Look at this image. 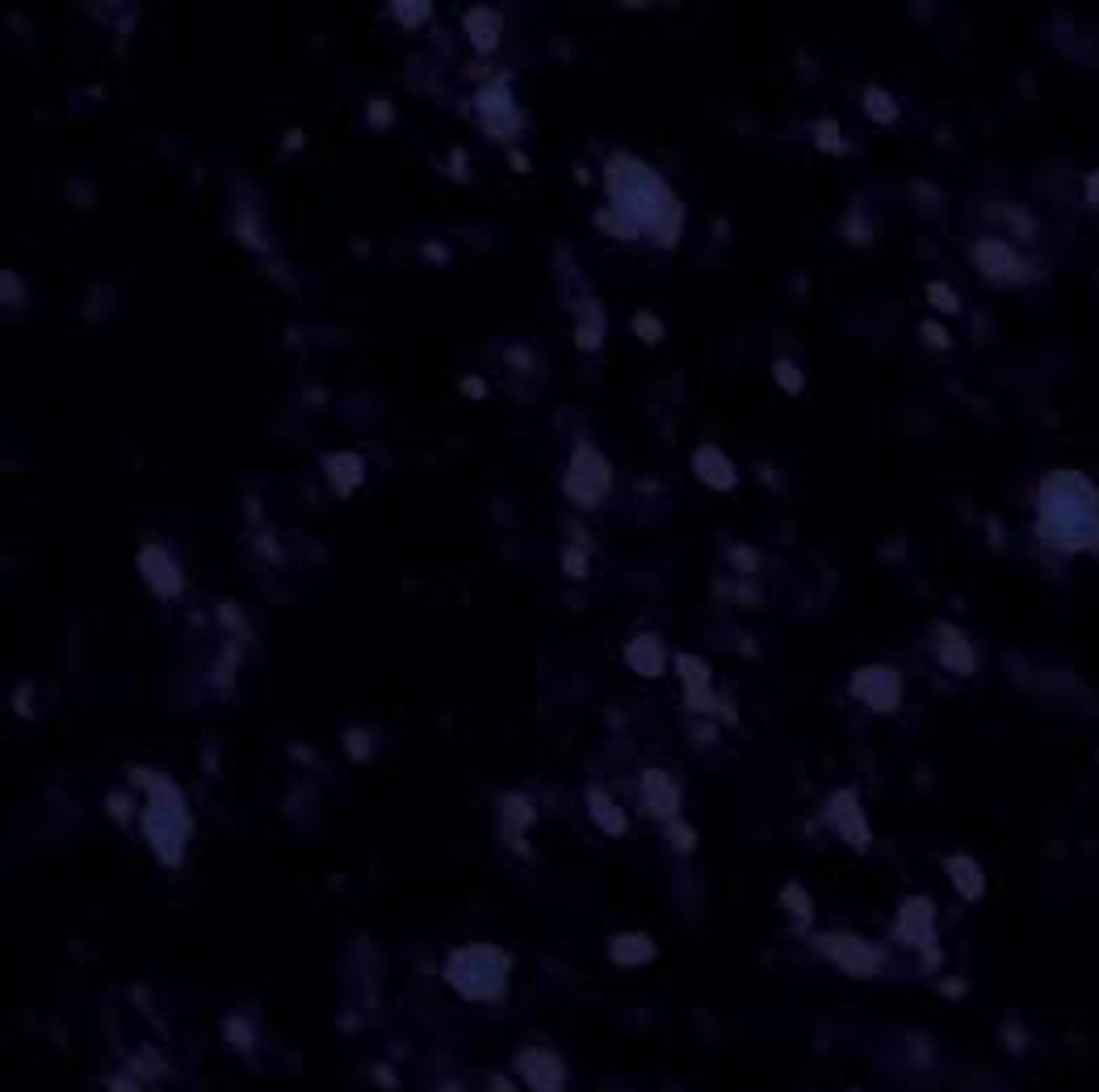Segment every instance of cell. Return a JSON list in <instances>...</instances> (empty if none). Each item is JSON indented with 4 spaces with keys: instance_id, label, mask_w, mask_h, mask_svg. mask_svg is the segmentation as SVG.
<instances>
[{
    "instance_id": "cell-1",
    "label": "cell",
    "mask_w": 1099,
    "mask_h": 1092,
    "mask_svg": "<svg viewBox=\"0 0 1099 1092\" xmlns=\"http://www.w3.org/2000/svg\"><path fill=\"white\" fill-rule=\"evenodd\" d=\"M605 193H609V211L596 215L600 232H609L617 240L655 236L664 248L680 245L684 206H680L676 190H671L650 164L634 161V156H625V152L609 156V161H605Z\"/></svg>"
},
{
    "instance_id": "cell-2",
    "label": "cell",
    "mask_w": 1099,
    "mask_h": 1092,
    "mask_svg": "<svg viewBox=\"0 0 1099 1092\" xmlns=\"http://www.w3.org/2000/svg\"><path fill=\"white\" fill-rule=\"evenodd\" d=\"M1037 538L1062 555L1099 550V488L1083 471H1049L1037 488Z\"/></svg>"
},
{
    "instance_id": "cell-3",
    "label": "cell",
    "mask_w": 1099,
    "mask_h": 1092,
    "mask_svg": "<svg viewBox=\"0 0 1099 1092\" xmlns=\"http://www.w3.org/2000/svg\"><path fill=\"white\" fill-rule=\"evenodd\" d=\"M131 782L143 794V811H139V832L160 857L164 870H177L186 862V845L193 836V816L181 786L160 773V769H131Z\"/></svg>"
},
{
    "instance_id": "cell-4",
    "label": "cell",
    "mask_w": 1099,
    "mask_h": 1092,
    "mask_svg": "<svg viewBox=\"0 0 1099 1092\" xmlns=\"http://www.w3.org/2000/svg\"><path fill=\"white\" fill-rule=\"evenodd\" d=\"M445 983L454 987L462 1000L470 1005H495L504 1000L512 980V954L491 946V941H479V946H457L454 954L445 958Z\"/></svg>"
},
{
    "instance_id": "cell-5",
    "label": "cell",
    "mask_w": 1099,
    "mask_h": 1092,
    "mask_svg": "<svg viewBox=\"0 0 1099 1092\" xmlns=\"http://www.w3.org/2000/svg\"><path fill=\"white\" fill-rule=\"evenodd\" d=\"M609 491H613V463L605 459V450L592 437H580L566 459L563 496L575 509H600L609 500Z\"/></svg>"
},
{
    "instance_id": "cell-6",
    "label": "cell",
    "mask_w": 1099,
    "mask_h": 1092,
    "mask_svg": "<svg viewBox=\"0 0 1099 1092\" xmlns=\"http://www.w3.org/2000/svg\"><path fill=\"white\" fill-rule=\"evenodd\" d=\"M814 950L827 958L835 971H844L852 980H873V975H882L885 966V950L877 941H869L860 933H844V928L814 933Z\"/></svg>"
},
{
    "instance_id": "cell-7",
    "label": "cell",
    "mask_w": 1099,
    "mask_h": 1092,
    "mask_svg": "<svg viewBox=\"0 0 1099 1092\" xmlns=\"http://www.w3.org/2000/svg\"><path fill=\"white\" fill-rule=\"evenodd\" d=\"M894 941H903L907 950H919L928 958V966H940L936 950V903L928 895H911L903 900L898 916H894Z\"/></svg>"
},
{
    "instance_id": "cell-8",
    "label": "cell",
    "mask_w": 1099,
    "mask_h": 1092,
    "mask_svg": "<svg viewBox=\"0 0 1099 1092\" xmlns=\"http://www.w3.org/2000/svg\"><path fill=\"white\" fill-rule=\"evenodd\" d=\"M969 261H973V270L982 273L987 282H994V286H1019V282H1032V277H1037V270L1019 257V248L1007 245V240H999V236L978 240V245L969 248Z\"/></svg>"
},
{
    "instance_id": "cell-9",
    "label": "cell",
    "mask_w": 1099,
    "mask_h": 1092,
    "mask_svg": "<svg viewBox=\"0 0 1099 1092\" xmlns=\"http://www.w3.org/2000/svg\"><path fill=\"white\" fill-rule=\"evenodd\" d=\"M848 689L860 707H869L873 714H894L903 707V673L894 664H864L852 673Z\"/></svg>"
},
{
    "instance_id": "cell-10",
    "label": "cell",
    "mask_w": 1099,
    "mask_h": 1092,
    "mask_svg": "<svg viewBox=\"0 0 1099 1092\" xmlns=\"http://www.w3.org/2000/svg\"><path fill=\"white\" fill-rule=\"evenodd\" d=\"M134 568L143 575L147 593L156 601H177L186 593V575H181V563L172 559V550L164 543H143L139 555H134Z\"/></svg>"
},
{
    "instance_id": "cell-11",
    "label": "cell",
    "mask_w": 1099,
    "mask_h": 1092,
    "mask_svg": "<svg viewBox=\"0 0 1099 1092\" xmlns=\"http://www.w3.org/2000/svg\"><path fill=\"white\" fill-rule=\"evenodd\" d=\"M823 819L832 823L835 836H839L844 845L860 848V853L873 845V828H869V816H864V807H860L857 791H835L832 798H827Z\"/></svg>"
},
{
    "instance_id": "cell-12",
    "label": "cell",
    "mask_w": 1099,
    "mask_h": 1092,
    "mask_svg": "<svg viewBox=\"0 0 1099 1092\" xmlns=\"http://www.w3.org/2000/svg\"><path fill=\"white\" fill-rule=\"evenodd\" d=\"M475 109H479L483 131L491 139H512L516 131H521V114H516V102H512L509 81L483 84V88L475 93Z\"/></svg>"
},
{
    "instance_id": "cell-13",
    "label": "cell",
    "mask_w": 1099,
    "mask_h": 1092,
    "mask_svg": "<svg viewBox=\"0 0 1099 1092\" xmlns=\"http://www.w3.org/2000/svg\"><path fill=\"white\" fill-rule=\"evenodd\" d=\"M516 1076L525 1080L529 1092H566V1064L554 1051H541V1046L516 1051Z\"/></svg>"
},
{
    "instance_id": "cell-14",
    "label": "cell",
    "mask_w": 1099,
    "mask_h": 1092,
    "mask_svg": "<svg viewBox=\"0 0 1099 1092\" xmlns=\"http://www.w3.org/2000/svg\"><path fill=\"white\" fill-rule=\"evenodd\" d=\"M676 677L684 685V710H697V714H714V710H718L709 660H701V655H693V652H680L676 655Z\"/></svg>"
},
{
    "instance_id": "cell-15",
    "label": "cell",
    "mask_w": 1099,
    "mask_h": 1092,
    "mask_svg": "<svg viewBox=\"0 0 1099 1092\" xmlns=\"http://www.w3.org/2000/svg\"><path fill=\"white\" fill-rule=\"evenodd\" d=\"M638 791H643V807L650 816L659 819V823H676L680 819V782L671 778L668 769H659V764H646L643 773H638Z\"/></svg>"
},
{
    "instance_id": "cell-16",
    "label": "cell",
    "mask_w": 1099,
    "mask_h": 1092,
    "mask_svg": "<svg viewBox=\"0 0 1099 1092\" xmlns=\"http://www.w3.org/2000/svg\"><path fill=\"white\" fill-rule=\"evenodd\" d=\"M932 652H936L940 668L957 673V677H973L978 673V648L969 643V634L953 622H940L932 630Z\"/></svg>"
},
{
    "instance_id": "cell-17",
    "label": "cell",
    "mask_w": 1099,
    "mask_h": 1092,
    "mask_svg": "<svg viewBox=\"0 0 1099 1092\" xmlns=\"http://www.w3.org/2000/svg\"><path fill=\"white\" fill-rule=\"evenodd\" d=\"M693 475H697L709 491L739 488V466H734V459H726L722 446H709V441H701L697 450H693Z\"/></svg>"
},
{
    "instance_id": "cell-18",
    "label": "cell",
    "mask_w": 1099,
    "mask_h": 1092,
    "mask_svg": "<svg viewBox=\"0 0 1099 1092\" xmlns=\"http://www.w3.org/2000/svg\"><path fill=\"white\" fill-rule=\"evenodd\" d=\"M625 664H630V673H638L646 681H655V677H664L671 664L668 648H664V639L655 634V630H643V634H634L630 643H625Z\"/></svg>"
},
{
    "instance_id": "cell-19",
    "label": "cell",
    "mask_w": 1099,
    "mask_h": 1092,
    "mask_svg": "<svg viewBox=\"0 0 1099 1092\" xmlns=\"http://www.w3.org/2000/svg\"><path fill=\"white\" fill-rule=\"evenodd\" d=\"M462 26H466V38H470V47H475L479 55L500 51V43H504V13H500V9H491V4H475V9H466Z\"/></svg>"
},
{
    "instance_id": "cell-20",
    "label": "cell",
    "mask_w": 1099,
    "mask_h": 1092,
    "mask_svg": "<svg viewBox=\"0 0 1099 1092\" xmlns=\"http://www.w3.org/2000/svg\"><path fill=\"white\" fill-rule=\"evenodd\" d=\"M500 819H504V836L512 841V848L521 853V857H529V845H525V832L537 823V807L529 794L521 791H509L504 794V803H500Z\"/></svg>"
},
{
    "instance_id": "cell-21",
    "label": "cell",
    "mask_w": 1099,
    "mask_h": 1092,
    "mask_svg": "<svg viewBox=\"0 0 1099 1092\" xmlns=\"http://www.w3.org/2000/svg\"><path fill=\"white\" fill-rule=\"evenodd\" d=\"M655 958H659L655 937H646V933H638V928H625V933H613V937H609V962L621 966V971L650 966Z\"/></svg>"
},
{
    "instance_id": "cell-22",
    "label": "cell",
    "mask_w": 1099,
    "mask_h": 1092,
    "mask_svg": "<svg viewBox=\"0 0 1099 1092\" xmlns=\"http://www.w3.org/2000/svg\"><path fill=\"white\" fill-rule=\"evenodd\" d=\"M323 475L336 496H353L366 484V459L357 450H332V454H323Z\"/></svg>"
},
{
    "instance_id": "cell-23",
    "label": "cell",
    "mask_w": 1099,
    "mask_h": 1092,
    "mask_svg": "<svg viewBox=\"0 0 1099 1092\" xmlns=\"http://www.w3.org/2000/svg\"><path fill=\"white\" fill-rule=\"evenodd\" d=\"M944 874L953 878V887H957L961 900L973 903L987 895V870H982L978 857H969V853H948V857H944Z\"/></svg>"
},
{
    "instance_id": "cell-24",
    "label": "cell",
    "mask_w": 1099,
    "mask_h": 1092,
    "mask_svg": "<svg viewBox=\"0 0 1099 1092\" xmlns=\"http://www.w3.org/2000/svg\"><path fill=\"white\" fill-rule=\"evenodd\" d=\"M584 807H588V816H592V823L605 832V836H625L630 832V816L621 811V803H617L613 794H605L600 786H588L584 791Z\"/></svg>"
},
{
    "instance_id": "cell-25",
    "label": "cell",
    "mask_w": 1099,
    "mask_h": 1092,
    "mask_svg": "<svg viewBox=\"0 0 1099 1092\" xmlns=\"http://www.w3.org/2000/svg\"><path fill=\"white\" fill-rule=\"evenodd\" d=\"M600 341H605V316H600V307H596V302H584V316L575 320V349L596 354V349H600Z\"/></svg>"
},
{
    "instance_id": "cell-26",
    "label": "cell",
    "mask_w": 1099,
    "mask_h": 1092,
    "mask_svg": "<svg viewBox=\"0 0 1099 1092\" xmlns=\"http://www.w3.org/2000/svg\"><path fill=\"white\" fill-rule=\"evenodd\" d=\"M860 106H864V114H869L873 122H882V127H894V122L903 118V109H898V102H894V93H885L882 84H869V88H864V97H860Z\"/></svg>"
},
{
    "instance_id": "cell-27",
    "label": "cell",
    "mask_w": 1099,
    "mask_h": 1092,
    "mask_svg": "<svg viewBox=\"0 0 1099 1092\" xmlns=\"http://www.w3.org/2000/svg\"><path fill=\"white\" fill-rule=\"evenodd\" d=\"M777 900H780V907H785V912H789V916H793V921H798V925H802V928L814 925V900L805 895L802 882H785V887H780Z\"/></svg>"
},
{
    "instance_id": "cell-28",
    "label": "cell",
    "mask_w": 1099,
    "mask_h": 1092,
    "mask_svg": "<svg viewBox=\"0 0 1099 1092\" xmlns=\"http://www.w3.org/2000/svg\"><path fill=\"white\" fill-rule=\"evenodd\" d=\"M773 379H777L780 391H785V395H793V400L805 391V370L793 361V357H777V361H773Z\"/></svg>"
},
{
    "instance_id": "cell-29",
    "label": "cell",
    "mask_w": 1099,
    "mask_h": 1092,
    "mask_svg": "<svg viewBox=\"0 0 1099 1092\" xmlns=\"http://www.w3.org/2000/svg\"><path fill=\"white\" fill-rule=\"evenodd\" d=\"M814 147H819V152H832V156H844V152H848V139H844V131H839L835 118H819V122H814Z\"/></svg>"
},
{
    "instance_id": "cell-30",
    "label": "cell",
    "mask_w": 1099,
    "mask_h": 1092,
    "mask_svg": "<svg viewBox=\"0 0 1099 1092\" xmlns=\"http://www.w3.org/2000/svg\"><path fill=\"white\" fill-rule=\"evenodd\" d=\"M391 17H399V26L407 29H420L432 17V0H395Z\"/></svg>"
},
{
    "instance_id": "cell-31",
    "label": "cell",
    "mask_w": 1099,
    "mask_h": 1092,
    "mask_svg": "<svg viewBox=\"0 0 1099 1092\" xmlns=\"http://www.w3.org/2000/svg\"><path fill=\"white\" fill-rule=\"evenodd\" d=\"M630 328H634V336L646 341V345H659V341L668 336V328H664V320H659L655 311H638V316L630 320Z\"/></svg>"
},
{
    "instance_id": "cell-32",
    "label": "cell",
    "mask_w": 1099,
    "mask_h": 1092,
    "mask_svg": "<svg viewBox=\"0 0 1099 1092\" xmlns=\"http://www.w3.org/2000/svg\"><path fill=\"white\" fill-rule=\"evenodd\" d=\"M923 295H928V302H932L936 311H944V316H957V311H961V299H957V290H953L948 282H928Z\"/></svg>"
},
{
    "instance_id": "cell-33",
    "label": "cell",
    "mask_w": 1099,
    "mask_h": 1092,
    "mask_svg": "<svg viewBox=\"0 0 1099 1092\" xmlns=\"http://www.w3.org/2000/svg\"><path fill=\"white\" fill-rule=\"evenodd\" d=\"M227 1042H231V1051H240V1055H252V1046H256V1034H252V1025L243 1021V1017H227Z\"/></svg>"
},
{
    "instance_id": "cell-34",
    "label": "cell",
    "mask_w": 1099,
    "mask_h": 1092,
    "mask_svg": "<svg viewBox=\"0 0 1099 1092\" xmlns=\"http://www.w3.org/2000/svg\"><path fill=\"white\" fill-rule=\"evenodd\" d=\"M0 302H4V307H22V302H26V282H22V273L17 270L0 273Z\"/></svg>"
},
{
    "instance_id": "cell-35",
    "label": "cell",
    "mask_w": 1099,
    "mask_h": 1092,
    "mask_svg": "<svg viewBox=\"0 0 1099 1092\" xmlns=\"http://www.w3.org/2000/svg\"><path fill=\"white\" fill-rule=\"evenodd\" d=\"M919 336H923V345L936 349V354H948V349H953V332L940 324V320H923V324H919Z\"/></svg>"
},
{
    "instance_id": "cell-36",
    "label": "cell",
    "mask_w": 1099,
    "mask_h": 1092,
    "mask_svg": "<svg viewBox=\"0 0 1099 1092\" xmlns=\"http://www.w3.org/2000/svg\"><path fill=\"white\" fill-rule=\"evenodd\" d=\"M345 748H349L353 761H370V752H374V736H370L366 727H353V732H345Z\"/></svg>"
},
{
    "instance_id": "cell-37",
    "label": "cell",
    "mask_w": 1099,
    "mask_h": 1092,
    "mask_svg": "<svg viewBox=\"0 0 1099 1092\" xmlns=\"http://www.w3.org/2000/svg\"><path fill=\"white\" fill-rule=\"evenodd\" d=\"M563 572L571 575V580H584V575L592 572L588 550H584V546H566L563 550Z\"/></svg>"
},
{
    "instance_id": "cell-38",
    "label": "cell",
    "mask_w": 1099,
    "mask_h": 1092,
    "mask_svg": "<svg viewBox=\"0 0 1099 1092\" xmlns=\"http://www.w3.org/2000/svg\"><path fill=\"white\" fill-rule=\"evenodd\" d=\"M668 841L676 853H693V848H697V832H693L684 819H676V823H668Z\"/></svg>"
},
{
    "instance_id": "cell-39",
    "label": "cell",
    "mask_w": 1099,
    "mask_h": 1092,
    "mask_svg": "<svg viewBox=\"0 0 1099 1092\" xmlns=\"http://www.w3.org/2000/svg\"><path fill=\"white\" fill-rule=\"evenodd\" d=\"M366 114H370V127H374V131H391V127H395V109H391L386 97H374V102L366 106Z\"/></svg>"
},
{
    "instance_id": "cell-40",
    "label": "cell",
    "mask_w": 1099,
    "mask_h": 1092,
    "mask_svg": "<svg viewBox=\"0 0 1099 1092\" xmlns=\"http://www.w3.org/2000/svg\"><path fill=\"white\" fill-rule=\"evenodd\" d=\"M106 807H109V816L118 819V823H131V794H127V791L109 794Z\"/></svg>"
},
{
    "instance_id": "cell-41",
    "label": "cell",
    "mask_w": 1099,
    "mask_h": 1092,
    "mask_svg": "<svg viewBox=\"0 0 1099 1092\" xmlns=\"http://www.w3.org/2000/svg\"><path fill=\"white\" fill-rule=\"evenodd\" d=\"M730 559H734V568H739V572H755V568H760V555H755L751 546H734V550H730Z\"/></svg>"
},
{
    "instance_id": "cell-42",
    "label": "cell",
    "mask_w": 1099,
    "mask_h": 1092,
    "mask_svg": "<svg viewBox=\"0 0 1099 1092\" xmlns=\"http://www.w3.org/2000/svg\"><path fill=\"white\" fill-rule=\"evenodd\" d=\"M106 1089H109V1092H143V1080H139V1076H134V1071H131V1076H127V1071H122V1076H109V1084H106Z\"/></svg>"
},
{
    "instance_id": "cell-43",
    "label": "cell",
    "mask_w": 1099,
    "mask_h": 1092,
    "mask_svg": "<svg viewBox=\"0 0 1099 1092\" xmlns=\"http://www.w3.org/2000/svg\"><path fill=\"white\" fill-rule=\"evenodd\" d=\"M462 395H466V400H483L487 382L483 379H470V375H466V379H462Z\"/></svg>"
},
{
    "instance_id": "cell-44",
    "label": "cell",
    "mask_w": 1099,
    "mask_h": 1092,
    "mask_svg": "<svg viewBox=\"0 0 1099 1092\" xmlns=\"http://www.w3.org/2000/svg\"><path fill=\"white\" fill-rule=\"evenodd\" d=\"M1083 193H1087V202H1091V206H1099V168L1087 177V181H1083Z\"/></svg>"
},
{
    "instance_id": "cell-45",
    "label": "cell",
    "mask_w": 1099,
    "mask_h": 1092,
    "mask_svg": "<svg viewBox=\"0 0 1099 1092\" xmlns=\"http://www.w3.org/2000/svg\"><path fill=\"white\" fill-rule=\"evenodd\" d=\"M425 252H429V261H441V265L450 261V248L445 245H425Z\"/></svg>"
},
{
    "instance_id": "cell-46",
    "label": "cell",
    "mask_w": 1099,
    "mask_h": 1092,
    "mask_svg": "<svg viewBox=\"0 0 1099 1092\" xmlns=\"http://www.w3.org/2000/svg\"><path fill=\"white\" fill-rule=\"evenodd\" d=\"M491 1089H495V1092H516L509 1080H504V1076H491Z\"/></svg>"
},
{
    "instance_id": "cell-47",
    "label": "cell",
    "mask_w": 1099,
    "mask_h": 1092,
    "mask_svg": "<svg viewBox=\"0 0 1099 1092\" xmlns=\"http://www.w3.org/2000/svg\"><path fill=\"white\" fill-rule=\"evenodd\" d=\"M512 164H516L521 173H529V161H525V152H512Z\"/></svg>"
},
{
    "instance_id": "cell-48",
    "label": "cell",
    "mask_w": 1099,
    "mask_h": 1092,
    "mask_svg": "<svg viewBox=\"0 0 1099 1092\" xmlns=\"http://www.w3.org/2000/svg\"><path fill=\"white\" fill-rule=\"evenodd\" d=\"M437 1092H462V1084H454V1080H450V1084H441Z\"/></svg>"
}]
</instances>
